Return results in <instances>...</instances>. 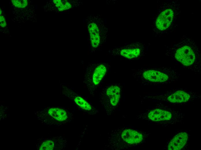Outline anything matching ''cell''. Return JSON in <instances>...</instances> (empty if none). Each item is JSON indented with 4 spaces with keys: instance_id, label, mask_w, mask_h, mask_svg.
<instances>
[{
    "instance_id": "cell-5",
    "label": "cell",
    "mask_w": 201,
    "mask_h": 150,
    "mask_svg": "<svg viewBox=\"0 0 201 150\" xmlns=\"http://www.w3.org/2000/svg\"><path fill=\"white\" fill-rule=\"evenodd\" d=\"M85 22L90 39V49L92 53L106 42L108 29L101 16L92 14L86 17Z\"/></svg>"
},
{
    "instance_id": "cell-19",
    "label": "cell",
    "mask_w": 201,
    "mask_h": 150,
    "mask_svg": "<svg viewBox=\"0 0 201 150\" xmlns=\"http://www.w3.org/2000/svg\"><path fill=\"white\" fill-rule=\"evenodd\" d=\"M10 1L9 2V4H10Z\"/></svg>"
},
{
    "instance_id": "cell-17",
    "label": "cell",
    "mask_w": 201,
    "mask_h": 150,
    "mask_svg": "<svg viewBox=\"0 0 201 150\" xmlns=\"http://www.w3.org/2000/svg\"><path fill=\"white\" fill-rule=\"evenodd\" d=\"M1 27H3V25H1Z\"/></svg>"
},
{
    "instance_id": "cell-12",
    "label": "cell",
    "mask_w": 201,
    "mask_h": 150,
    "mask_svg": "<svg viewBox=\"0 0 201 150\" xmlns=\"http://www.w3.org/2000/svg\"><path fill=\"white\" fill-rule=\"evenodd\" d=\"M47 112L50 119L53 122L55 121L62 124H66L71 122L74 119L73 114L68 110L52 107L49 108Z\"/></svg>"
},
{
    "instance_id": "cell-16",
    "label": "cell",
    "mask_w": 201,
    "mask_h": 150,
    "mask_svg": "<svg viewBox=\"0 0 201 150\" xmlns=\"http://www.w3.org/2000/svg\"><path fill=\"white\" fill-rule=\"evenodd\" d=\"M35 9H37V5H36V6H35Z\"/></svg>"
},
{
    "instance_id": "cell-21",
    "label": "cell",
    "mask_w": 201,
    "mask_h": 150,
    "mask_svg": "<svg viewBox=\"0 0 201 150\" xmlns=\"http://www.w3.org/2000/svg\"><path fill=\"white\" fill-rule=\"evenodd\" d=\"M8 25H9V23H8Z\"/></svg>"
},
{
    "instance_id": "cell-8",
    "label": "cell",
    "mask_w": 201,
    "mask_h": 150,
    "mask_svg": "<svg viewBox=\"0 0 201 150\" xmlns=\"http://www.w3.org/2000/svg\"><path fill=\"white\" fill-rule=\"evenodd\" d=\"M121 93V86L118 83L109 84L102 88L99 94L100 103L107 115L116 110L120 102Z\"/></svg>"
},
{
    "instance_id": "cell-9",
    "label": "cell",
    "mask_w": 201,
    "mask_h": 150,
    "mask_svg": "<svg viewBox=\"0 0 201 150\" xmlns=\"http://www.w3.org/2000/svg\"><path fill=\"white\" fill-rule=\"evenodd\" d=\"M145 97L158 101L172 104L187 103L195 99H200V95L197 93L184 89H176L163 93L148 95Z\"/></svg>"
},
{
    "instance_id": "cell-7",
    "label": "cell",
    "mask_w": 201,
    "mask_h": 150,
    "mask_svg": "<svg viewBox=\"0 0 201 150\" xmlns=\"http://www.w3.org/2000/svg\"><path fill=\"white\" fill-rule=\"evenodd\" d=\"M149 44L142 42H129L121 46H113L109 52L114 57L129 60H139L147 53Z\"/></svg>"
},
{
    "instance_id": "cell-1",
    "label": "cell",
    "mask_w": 201,
    "mask_h": 150,
    "mask_svg": "<svg viewBox=\"0 0 201 150\" xmlns=\"http://www.w3.org/2000/svg\"><path fill=\"white\" fill-rule=\"evenodd\" d=\"M165 55L185 69L200 74L201 53L193 40L183 35L178 42L166 47Z\"/></svg>"
},
{
    "instance_id": "cell-10",
    "label": "cell",
    "mask_w": 201,
    "mask_h": 150,
    "mask_svg": "<svg viewBox=\"0 0 201 150\" xmlns=\"http://www.w3.org/2000/svg\"><path fill=\"white\" fill-rule=\"evenodd\" d=\"M168 109L157 107L149 110L144 112L140 113L137 116L136 119L141 120H146L155 122H163L171 123L177 120L176 116H175Z\"/></svg>"
},
{
    "instance_id": "cell-3",
    "label": "cell",
    "mask_w": 201,
    "mask_h": 150,
    "mask_svg": "<svg viewBox=\"0 0 201 150\" xmlns=\"http://www.w3.org/2000/svg\"><path fill=\"white\" fill-rule=\"evenodd\" d=\"M131 74L142 85H167L176 82L180 75L175 68L158 66L132 69Z\"/></svg>"
},
{
    "instance_id": "cell-15",
    "label": "cell",
    "mask_w": 201,
    "mask_h": 150,
    "mask_svg": "<svg viewBox=\"0 0 201 150\" xmlns=\"http://www.w3.org/2000/svg\"><path fill=\"white\" fill-rule=\"evenodd\" d=\"M4 17L2 16H0V18L2 19Z\"/></svg>"
},
{
    "instance_id": "cell-4",
    "label": "cell",
    "mask_w": 201,
    "mask_h": 150,
    "mask_svg": "<svg viewBox=\"0 0 201 150\" xmlns=\"http://www.w3.org/2000/svg\"><path fill=\"white\" fill-rule=\"evenodd\" d=\"M104 149L126 150L143 142L146 134L141 131L124 127L117 128L108 133Z\"/></svg>"
},
{
    "instance_id": "cell-18",
    "label": "cell",
    "mask_w": 201,
    "mask_h": 150,
    "mask_svg": "<svg viewBox=\"0 0 201 150\" xmlns=\"http://www.w3.org/2000/svg\"><path fill=\"white\" fill-rule=\"evenodd\" d=\"M5 25H3V27H5Z\"/></svg>"
},
{
    "instance_id": "cell-14",
    "label": "cell",
    "mask_w": 201,
    "mask_h": 150,
    "mask_svg": "<svg viewBox=\"0 0 201 150\" xmlns=\"http://www.w3.org/2000/svg\"><path fill=\"white\" fill-rule=\"evenodd\" d=\"M57 142H55L51 139H49L44 141L41 145L40 148V150H52L55 149L57 146H56V144L57 145ZM59 145L66 147V146Z\"/></svg>"
},
{
    "instance_id": "cell-13",
    "label": "cell",
    "mask_w": 201,
    "mask_h": 150,
    "mask_svg": "<svg viewBox=\"0 0 201 150\" xmlns=\"http://www.w3.org/2000/svg\"><path fill=\"white\" fill-rule=\"evenodd\" d=\"M188 138V134L186 132H181L172 138L169 143L168 146V149H181L186 145Z\"/></svg>"
},
{
    "instance_id": "cell-6",
    "label": "cell",
    "mask_w": 201,
    "mask_h": 150,
    "mask_svg": "<svg viewBox=\"0 0 201 150\" xmlns=\"http://www.w3.org/2000/svg\"><path fill=\"white\" fill-rule=\"evenodd\" d=\"M108 63L93 62L86 66L83 82L90 94L92 95L94 91L105 77L110 68Z\"/></svg>"
},
{
    "instance_id": "cell-20",
    "label": "cell",
    "mask_w": 201,
    "mask_h": 150,
    "mask_svg": "<svg viewBox=\"0 0 201 150\" xmlns=\"http://www.w3.org/2000/svg\"><path fill=\"white\" fill-rule=\"evenodd\" d=\"M4 23H6V22L5 21V22H4Z\"/></svg>"
},
{
    "instance_id": "cell-2",
    "label": "cell",
    "mask_w": 201,
    "mask_h": 150,
    "mask_svg": "<svg viewBox=\"0 0 201 150\" xmlns=\"http://www.w3.org/2000/svg\"><path fill=\"white\" fill-rule=\"evenodd\" d=\"M180 4L177 0H166L160 4L153 16L151 27L155 36L169 33L178 26L180 16Z\"/></svg>"
},
{
    "instance_id": "cell-11",
    "label": "cell",
    "mask_w": 201,
    "mask_h": 150,
    "mask_svg": "<svg viewBox=\"0 0 201 150\" xmlns=\"http://www.w3.org/2000/svg\"><path fill=\"white\" fill-rule=\"evenodd\" d=\"M64 94L76 104L87 113L93 115L98 112L97 109L94 108L87 101L79 95L72 90L67 87H65Z\"/></svg>"
}]
</instances>
